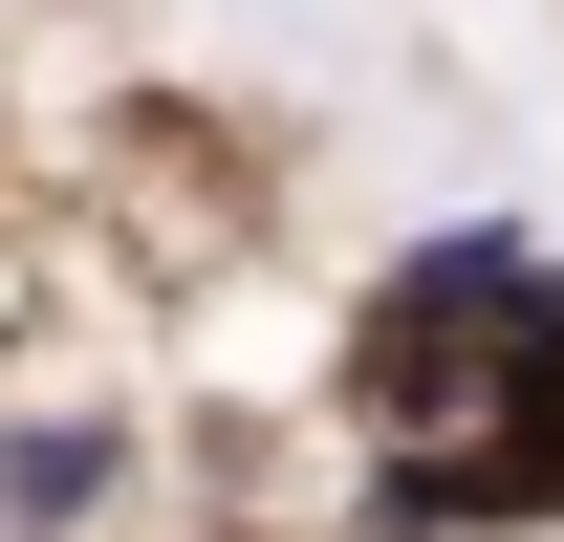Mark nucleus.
<instances>
[{"mask_svg":"<svg viewBox=\"0 0 564 542\" xmlns=\"http://www.w3.org/2000/svg\"><path fill=\"white\" fill-rule=\"evenodd\" d=\"M478 326H521V347L564 326V261L521 239V217H456V239H413V261H391V304H369V391H413V412H434Z\"/></svg>","mask_w":564,"mask_h":542,"instance_id":"nucleus-1","label":"nucleus"},{"mask_svg":"<svg viewBox=\"0 0 564 542\" xmlns=\"http://www.w3.org/2000/svg\"><path fill=\"white\" fill-rule=\"evenodd\" d=\"M109 499H131V434H109V412H22V434H0V521L22 542L109 521Z\"/></svg>","mask_w":564,"mask_h":542,"instance_id":"nucleus-2","label":"nucleus"}]
</instances>
